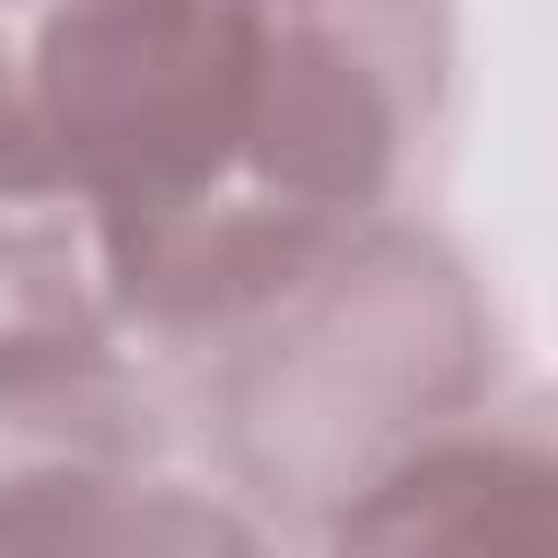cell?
I'll return each mask as SVG.
<instances>
[{
  "label": "cell",
  "mask_w": 558,
  "mask_h": 558,
  "mask_svg": "<svg viewBox=\"0 0 558 558\" xmlns=\"http://www.w3.org/2000/svg\"><path fill=\"white\" fill-rule=\"evenodd\" d=\"M148 375L183 462L314 549L357 488L506 392V314L427 209H392L296 244Z\"/></svg>",
  "instance_id": "cell-1"
},
{
  "label": "cell",
  "mask_w": 558,
  "mask_h": 558,
  "mask_svg": "<svg viewBox=\"0 0 558 558\" xmlns=\"http://www.w3.org/2000/svg\"><path fill=\"white\" fill-rule=\"evenodd\" d=\"M253 0H44L35 131L105 235L183 218L244 183L253 148Z\"/></svg>",
  "instance_id": "cell-2"
},
{
  "label": "cell",
  "mask_w": 558,
  "mask_h": 558,
  "mask_svg": "<svg viewBox=\"0 0 558 558\" xmlns=\"http://www.w3.org/2000/svg\"><path fill=\"white\" fill-rule=\"evenodd\" d=\"M244 192L305 218L427 209L462 113V0H253Z\"/></svg>",
  "instance_id": "cell-3"
},
{
  "label": "cell",
  "mask_w": 558,
  "mask_h": 558,
  "mask_svg": "<svg viewBox=\"0 0 558 558\" xmlns=\"http://www.w3.org/2000/svg\"><path fill=\"white\" fill-rule=\"evenodd\" d=\"M296 558H558V392H497L436 427Z\"/></svg>",
  "instance_id": "cell-4"
},
{
  "label": "cell",
  "mask_w": 558,
  "mask_h": 558,
  "mask_svg": "<svg viewBox=\"0 0 558 558\" xmlns=\"http://www.w3.org/2000/svg\"><path fill=\"white\" fill-rule=\"evenodd\" d=\"M140 366L122 331L113 244L61 183L0 192V392H61Z\"/></svg>",
  "instance_id": "cell-5"
},
{
  "label": "cell",
  "mask_w": 558,
  "mask_h": 558,
  "mask_svg": "<svg viewBox=\"0 0 558 558\" xmlns=\"http://www.w3.org/2000/svg\"><path fill=\"white\" fill-rule=\"evenodd\" d=\"M0 558H296L192 462L61 471L0 506Z\"/></svg>",
  "instance_id": "cell-6"
},
{
  "label": "cell",
  "mask_w": 558,
  "mask_h": 558,
  "mask_svg": "<svg viewBox=\"0 0 558 558\" xmlns=\"http://www.w3.org/2000/svg\"><path fill=\"white\" fill-rule=\"evenodd\" d=\"M35 17L44 0H0V192L52 183L44 131H35Z\"/></svg>",
  "instance_id": "cell-7"
}]
</instances>
